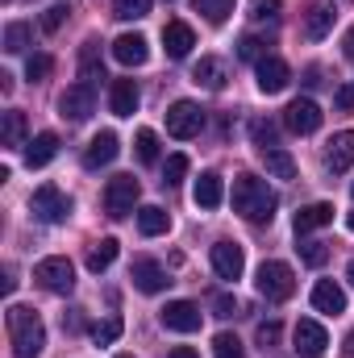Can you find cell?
<instances>
[{"label": "cell", "mask_w": 354, "mask_h": 358, "mask_svg": "<svg viewBox=\"0 0 354 358\" xmlns=\"http://www.w3.org/2000/svg\"><path fill=\"white\" fill-rule=\"evenodd\" d=\"M279 196L267 187V179L259 176H238L234 179V213H242L250 225H271Z\"/></svg>", "instance_id": "1"}, {"label": "cell", "mask_w": 354, "mask_h": 358, "mask_svg": "<svg viewBox=\"0 0 354 358\" xmlns=\"http://www.w3.org/2000/svg\"><path fill=\"white\" fill-rule=\"evenodd\" d=\"M4 321H8V342H13V355L17 358H38L46 350V325H42V317L34 308L13 304Z\"/></svg>", "instance_id": "2"}, {"label": "cell", "mask_w": 354, "mask_h": 358, "mask_svg": "<svg viewBox=\"0 0 354 358\" xmlns=\"http://www.w3.org/2000/svg\"><path fill=\"white\" fill-rule=\"evenodd\" d=\"M255 292L263 296L267 304H279V300H288L292 292H296V275L288 263H279V259H267L263 267L255 271Z\"/></svg>", "instance_id": "3"}, {"label": "cell", "mask_w": 354, "mask_h": 358, "mask_svg": "<svg viewBox=\"0 0 354 358\" xmlns=\"http://www.w3.org/2000/svg\"><path fill=\"white\" fill-rule=\"evenodd\" d=\"M29 208H34L38 221H46V225H63V221L71 217V196L59 192L55 183H42V187L29 196Z\"/></svg>", "instance_id": "4"}, {"label": "cell", "mask_w": 354, "mask_h": 358, "mask_svg": "<svg viewBox=\"0 0 354 358\" xmlns=\"http://www.w3.org/2000/svg\"><path fill=\"white\" fill-rule=\"evenodd\" d=\"M200 129H204V108H200V104L176 100V104L167 108V134H171V138L187 142V138H196Z\"/></svg>", "instance_id": "5"}, {"label": "cell", "mask_w": 354, "mask_h": 358, "mask_svg": "<svg viewBox=\"0 0 354 358\" xmlns=\"http://www.w3.org/2000/svg\"><path fill=\"white\" fill-rule=\"evenodd\" d=\"M34 279H38L46 292H55V296H71V287H76V267L55 255V259H42V263L34 267Z\"/></svg>", "instance_id": "6"}, {"label": "cell", "mask_w": 354, "mask_h": 358, "mask_svg": "<svg viewBox=\"0 0 354 358\" xmlns=\"http://www.w3.org/2000/svg\"><path fill=\"white\" fill-rule=\"evenodd\" d=\"M138 196H142V187H138V179L134 176H113L108 179V187H104V208H108V217H125V213H134Z\"/></svg>", "instance_id": "7"}, {"label": "cell", "mask_w": 354, "mask_h": 358, "mask_svg": "<svg viewBox=\"0 0 354 358\" xmlns=\"http://www.w3.org/2000/svg\"><path fill=\"white\" fill-rule=\"evenodd\" d=\"M96 113V88L92 84H71L59 96V117L63 121H88Z\"/></svg>", "instance_id": "8"}, {"label": "cell", "mask_w": 354, "mask_h": 358, "mask_svg": "<svg viewBox=\"0 0 354 358\" xmlns=\"http://www.w3.org/2000/svg\"><path fill=\"white\" fill-rule=\"evenodd\" d=\"M292 350L296 355H304V358H321L325 350H330V334H325V325L321 321H296V329H292Z\"/></svg>", "instance_id": "9"}, {"label": "cell", "mask_w": 354, "mask_h": 358, "mask_svg": "<svg viewBox=\"0 0 354 358\" xmlns=\"http://www.w3.org/2000/svg\"><path fill=\"white\" fill-rule=\"evenodd\" d=\"M283 125H288L292 134H317V129H321V108H317V100H309V96L292 100V104L283 108Z\"/></svg>", "instance_id": "10"}, {"label": "cell", "mask_w": 354, "mask_h": 358, "mask_svg": "<svg viewBox=\"0 0 354 358\" xmlns=\"http://www.w3.org/2000/svg\"><path fill=\"white\" fill-rule=\"evenodd\" d=\"M129 279H134V287H138V292H146V296H159V292L171 283V279H167V271H163V263H155V259H134Z\"/></svg>", "instance_id": "11"}, {"label": "cell", "mask_w": 354, "mask_h": 358, "mask_svg": "<svg viewBox=\"0 0 354 358\" xmlns=\"http://www.w3.org/2000/svg\"><path fill=\"white\" fill-rule=\"evenodd\" d=\"M255 76H259V92H267V96L283 92V88H288V80H292V71H288V63H283L279 55L259 59V63H255Z\"/></svg>", "instance_id": "12"}, {"label": "cell", "mask_w": 354, "mask_h": 358, "mask_svg": "<svg viewBox=\"0 0 354 358\" xmlns=\"http://www.w3.org/2000/svg\"><path fill=\"white\" fill-rule=\"evenodd\" d=\"M208 259H213V271L221 279H242V271H246V255H242L238 242H217Z\"/></svg>", "instance_id": "13"}, {"label": "cell", "mask_w": 354, "mask_h": 358, "mask_svg": "<svg viewBox=\"0 0 354 358\" xmlns=\"http://www.w3.org/2000/svg\"><path fill=\"white\" fill-rule=\"evenodd\" d=\"M117 155H121V142H117L113 129H104V134H96V138L88 142V150H84V167H88V171H100V167H108Z\"/></svg>", "instance_id": "14"}, {"label": "cell", "mask_w": 354, "mask_h": 358, "mask_svg": "<svg viewBox=\"0 0 354 358\" xmlns=\"http://www.w3.org/2000/svg\"><path fill=\"white\" fill-rule=\"evenodd\" d=\"M159 317H163V325L176 329V334H196V329H200V308H196L192 300H171Z\"/></svg>", "instance_id": "15"}, {"label": "cell", "mask_w": 354, "mask_h": 358, "mask_svg": "<svg viewBox=\"0 0 354 358\" xmlns=\"http://www.w3.org/2000/svg\"><path fill=\"white\" fill-rule=\"evenodd\" d=\"M113 59H117L121 67H142V63L150 59V42H146L142 34H121V38L113 42Z\"/></svg>", "instance_id": "16"}, {"label": "cell", "mask_w": 354, "mask_h": 358, "mask_svg": "<svg viewBox=\"0 0 354 358\" xmlns=\"http://www.w3.org/2000/svg\"><path fill=\"white\" fill-rule=\"evenodd\" d=\"M192 46H196V34H192L187 21H167L163 25V50H167V59H187Z\"/></svg>", "instance_id": "17"}, {"label": "cell", "mask_w": 354, "mask_h": 358, "mask_svg": "<svg viewBox=\"0 0 354 358\" xmlns=\"http://www.w3.org/2000/svg\"><path fill=\"white\" fill-rule=\"evenodd\" d=\"M325 167H330L334 176H342V171L354 167V129L334 134V142H330V150H325Z\"/></svg>", "instance_id": "18"}, {"label": "cell", "mask_w": 354, "mask_h": 358, "mask_svg": "<svg viewBox=\"0 0 354 358\" xmlns=\"http://www.w3.org/2000/svg\"><path fill=\"white\" fill-rule=\"evenodd\" d=\"M334 21H338L334 4H325V0L309 4V13H304V38H309V42H321V38L334 29Z\"/></svg>", "instance_id": "19"}, {"label": "cell", "mask_w": 354, "mask_h": 358, "mask_svg": "<svg viewBox=\"0 0 354 358\" xmlns=\"http://www.w3.org/2000/svg\"><path fill=\"white\" fill-rule=\"evenodd\" d=\"M313 308L325 313V317H338V313H346V292H342L334 279H317V287H313Z\"/></svg>", "instance_id": "20"}, {"label": "cell", "mask_w": 354, "mask_h": 358, "mask_svg": "<svg viewBox=\"0 0 354 358\" xmlns=\"http://www.w3.org/2000/svg\"><path fill=\"white\" fill-rule=\"evenodd\" d=\"M138 104H142V92L134 80H113V92H108V108L117 113V117H134L138 113Z\"/></svg>", "instance_id": "21"}, {"label": "cell", "mask_w": 354, "mask_h": 358, "mask_svg": "<svg viewBox=\"0 0 354 358\" xmlns=\"http://www.w3.org/2000/svg\"><path fill=\"white\" fill-rule=\"evenodd\" d=\"M192 200H196V208H217L221 200H225V183L217 171H204V176L196 179V187H192Z\"/></svg>", "instance_id": "22"}, {"label": "cell", "mask_w": 354, "mask_h": 358, "mask_svg": "<svg viewBox=\"0 0 354 358\" xmlns=\"http://www.w3.org/2000/svg\"><path fill=\"white\" fill-rule=\"evenodd\" d=\"M330 221H334V204L317 200V204H304L292 225H296V234H313V229H321V225H330Z\"/></svg>", "instance_id": "23"}, {"label": "cell", "mask_w": 354, "mask_h": 358, "mask_svg": "<svg viewBox=\"0 0 354 358\" xmlns=\"http://www.w3.org/2000/svg\"><path fill=\"white\" fill-rule=\"evenodd\" d=\"M80 80H84V84L104 80V59H100V42H96V38H88V42L80 46Z\"/></svg>", "instance_id": "24"}, {"label": "cell", "mask_w": 354, "mask_h": 358, "mask_svg": "<svg viewBox=\"0 0 354 358\" xmlns=\"http://www.w3.org/2000/svg\"><path fill=\"white\" fill-rule=\"evenodd\" d=\"M0 146H4V150L25 146V113H21V108H8V113H4V121H0Z\"/></svg>", "instance_id": "25"}, {"label": "cell", "mask_w": 354, "mask_h": 358, "mask_svg": "<svg viewBox=\"0 0 354 358\" xmlns=\"http://www.w3.org/2000/svg\"><path fill=\"white\" fill-rule=\"evenodd\" d=\"M55 155H59V134H50V129L38 134V138L25 146V163H29V167H46Z\"/></svg>", "instance_id": "26"}, {"label": "cell", "mask_w": 354, "mask_h": 358, "mask_svg": "<svg viewBox=\"0 0 354 358\" xmlns=\"http://www.w3.org/2000/svg\"><path fill=\"white\" fill-rule=\"evenodd\" d=\"M192 80L208 92H221L225 88V63H221V59H200V63L192 67Z\"/></svg>", "instance_id": "27"}, {"label": "cell", "mask_w": 354, "mask_h": 358, "mask_svg": "<svg viewBox=\"0 0 354 358\" xmlns=\"http://www.w3.org/2000/svg\"><path fill=\"white\" fill-rule=\"evenodd\" d=\"M263 155V163H267V171L275 179H296V159L283 150V146H267V150H259Z\"/></svg>", "instance_id": "28"}, {"label": "cell", "mask_w": 354, "mask_h": 358, "mask_svg": "<svg viewBox=\"0 0 354 358\" xmlns=\"http://www.w3.org/2000/svg\"><path fill=\"white\" fill-rule=\"evenodd\" d=\"M138 229H142L146 238H159V234L171 229V217H167L159 204H146V208H138Z\"/></svg>", "instance_id": "29"}, {"label": "cell", "mask_w": 354, "mask_h": 358, "mask_svg": "<svg viewBox=\"0 0 354 358\" xmlns=\"http://www.w3.org/2000/svg\"><path fill=\"white\" fill-rule=\"evenodd\" d=\"M113 259H117V238H100V242L88 250V271L100 275V271L113 267Z\"/></svg>", "instance_id": "30"}, {"label": "cell", "mask_w": 354, "mask_h": 358, "mask_svg": "<svg viewBox=\"0 0 354 358\" xmlns=\"http://www.w3.org/2000/svg\"><path fill=\"white\" fill-rule=\"evenodd\" d=\"M29 38H34V29H29L25 21H8V25H4V50H8V55H21V50L29 46Z\"/></svg>", "instance_id": "31"}, {"label": "cell", "mask_w": 354, "mask_h": 358, "mask_svg": "<svg viewBox=\"0 0 354 358\" xmlns=\"http://www.w3.org/2000/svg\"><path fill=\"white\" fill-rule=\"evenodd\" d=\"M234 4H238V0H192V8H196L204 21H213V25H221V21L234 13Z\"/></svg>", "instance_id": "32"}, {"label": "cell", "mask_w": 354, "mask_h": 358, "mask_svg": "<svg viewBox=\"0 0 354 358\" xmlns=\"http://www.w3.org/2000/svg\"><path fill=\"white\" fill-rule=\"evenodd\" d=\"M121 317H104V321H96L92 325V338H96V346H113L117 338H121Z\"/></svg>", "instance_id": "33"}, {"label": "cell", "mask_w": 354, "mask_h": 358, "mask_svg": "<svg viewBox=\"0 0 354 358\" xmlns=\"http://www.w3.org/2000/svg\"><path fill=\"white\" fill-rule=\"evenodd\" d=\"M134 146H138V159L142 163H159V134L155 129H138Z\"/></svg>", "instance_id": "34"}, {"label": "cell", "mask_w": 354, "mask_h": 358, "mask_svg": "<svg viewBox=\"0 0 354 358\" xmlns=\"http://www.w3.org/2000/svg\"><path fill=\"white\" fill-rule=\"evenodd\" d=\"M250 138H255V146L267 150V146H279V129H275V121H250Z\"/></svg>", "instance_id": "35"}, {"label": "cell", "mask_w": 354, "mask_h": 358, "mask_svg": "<svg viewBox=\"0 0 354 358\" xmlns=\"http://www.w3.org/2000/svg\"><path fill=\"white\" fill-rule=\"evenodd\" d=\"M113 13L121 21H142L150 13V0H113Z\"/></svg>", "instance_id": "36"}, {"label": "cell", "mask_w": 354, "mask_h": 358, "mask_svg": "<svg viewBox=\"0 0 354 358\" xmlns=\"http://www.w3.org/2000/svg\"><path fill=\"white\" fill-rule=\"evenodd\" d=\"M213 358H246V350L234 334H217L213 338Z\"/></svg>", "instance_id": "37"}, {"label": "cell", "mask_w": 354, "mask_h": 358, "mask_svg": "<svg viewBox=\"0 0 354 358\" xmlns=\"http://www.w3.org/2000/svg\"><path fill=\"white\" fill-rule=\"evenodd\" d=\"M238 59H246V63L267 59V42H263V38H255V34H246V38L238 42Z\"/></svg>", "instance_id": "38"}, {"label": "cell", "mask_w": 354, "mask_h": 358, "mask_svg": "<svg viewBox=\"0 0 354 358\" xmlns=\"http://www.w3.org/2000/svg\"><path fill=\"white\" fill-rule=\"evenodd\" d=\"M183 176H187V155H171L167 159V171H163V183L176 187V183H183Z\"/></svg>", "instance_id": "39"}, {"label": "cell", "mask_w": 354, "mask_h": 358, "mask_svg": "<svg viewBox=\"0 0 354 358\" xmlns=\"http://www.w3.org/2000/svg\"><path fill=\"white\" fill-rule=\"evenodd\" d=\"M300 259H304L309 267H321V263L330 259V246H325V242H300Z\"/></svg>", "instance_id": "40"}, {"label": "cell", "mask_w": 354, "mask_h": 358, "mask_svg": "<svg viewBox=\"0 0 354 358\" xmlns=\"http://www.w3.org/2000/svg\"><path fill=\"white\" fill-rule=\"evenodd\" d=\"M50 71H55L50 55H29V63H25V76H29V80H46Z\"/></svg>", "instance_id": "41"}, {"label": "cell", "mask_w": 354, "mask_h": 358, "mask_svg": "<svg viewBox=\"0 0 354 358\" xmlns=\"http://www.w3.org/2000/svg\"><path fill=\"white\" fill-rule=\"evenodd\" d=\"M279 8H283L279 0H255V4H250V17H255V21H275Z\"/></svg>", "instance_id": "42"}, {"label": "cell", "mask_w": 354, "mask_h": 358, "mask_svg": "<svg viewBox=\"0 0 354 358\" xmlns=\"http://www.w3.org/2000/svg\"><path fill=\"white\" fill-rule=\"evenodd\" d=\"M67 13H71L67 4H55V8H46V17H42V29H46V34H55V29L67 21Z\"/></svg>", "instance_id": "43"}, {"label": "cell", "mask_w": 354, "mask_h": 358, "mask_svg": "<svg viewBox=\"0 0 354 358\" xmlns=\"http://www.w3.org/2000/svg\"><path fill=\"white\" fill-rule=\"evenodd\" d=\"M275 342H279V321H263V325H259V346L271 350Z\"/></svg>", "instance_id": "44"}, {"label": "cell", "mask_w": 354, "mask_h": 358, "mask_svg": "<svg viewBox=\"0 0 354 358\" xmlns=\"http://www.w3.org/2000/svg\"><path fill=\"white\" fill-rule=\"evenodd\" d=\"M217 317H238V300L221 296V300H217Z\"/></svg>", "instance_id": "45"}, {"label": "cell", "mask_w": 354, "mask_h": 358, "mask_svg": "<svg viewBox=\"0 0 354 358\" xmlns=\"http://www.w3.org/2000/svg\"><path fill=\"white\" fill-rule=\"evenodd\" d=\"M338 108H354V88H338Z\"/></svg>", "instance_id": "46"}, {"label": "cell", "mask_w": 354, "mask_h": 358, "mask_svg": "<svg viewBox=\"0 0 354 358\" xmlns=\"http://www.w3.org/2000/svg\"><path fill=\"white\" fill-rule=\"evenodd\" d=\"M342 50H346V59L354 63V25L346 29V38H342Z\"/></svg>", "instance_id": "47"}, {"label": "cell", "mask_w": 354, "mask_h": 358, "mask_svg": "<svg viewBox=\"0 0 354 358\" xmlns=\"http://www.w3.org/2000/svg\"><path fill=\"white\" fill-rule=\"evenodd\" d=\"M167 358H200V355H196L192 346H176V350H171V355H167Z\"/></svg>", "instance_id": "48"}, {"label": "cell", "mask_w": 354, "mask_h": 358, "mask_svg": "<svg viewBox=\"0 0 354 358\" xmlns=\"http://www.w3.org/2000/svg\"><path fill=\"white\" fill-rule=\"evenodd\" d=\"M342 358H354V334H346V350H342Z\"/></svg>", "instance_id": "49"}, {"label": "cell", "mask_w": 354, "mask_h": 358, "mask_svg": "<svg viewBox=\"0 0 354 358\" xmlns=\"http://www.w3.org/2000/svg\"><path fill=\"white\" fill-rule=\"evenodd\" d=\"M346 225H351V234H354V213H351V217H346Z\"/></svg>", "instance_id": "50"}, {"label": "cell", "mask_w": 354, "mask_h": 358, "mask_svg": "<svg viewBox=\"0 0 354 358\" xmlns=\"http://www.w3.org/2000/svg\"><path fill=\"white\" fill-rule=\"evenodd\" d=\"M346 275H351V283H354V263H351V267H346Z\"/></svg>", "instance_id": "51"}, {"label": "cell", "mask_w": 354, "mask_h": 358, "mask_svg": "<svg viewBox=\"0 0 354 358\" xmlns=\"http://www.w3.org/2000/svg\"><path fill=\"white\" fill-rule=\"evenodd\" d=\"M117 358H134V355H117Z\"/></svg>", "instance_id": "52"}, {"label": "cell", "mask_w": 354, "mask_h": 358, "mask_svg": "<svg viewBox=\"0 0 354 358\" xmlns=\"http://www.w3.org/2000/svg\"><path fill=\"white\" fill-rule=\"evenodd\" d=\"M4 4H8V0H4Z\"/></svg>", "instance_id": "53"}, {"label": "cell", "mask_w": 354, "mask_h": 358, "mask_svg": "<svg viewBox=\"0 0 354 358\" xmlns=\"http://www.w3.org/2000/svg\"><path fill=\"white\" fill-rule=\"evenodd\" d=\"M351 192H354V187H351Z\"/></svg>", "instance_id": "54"}]
</instances>
